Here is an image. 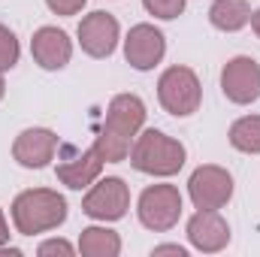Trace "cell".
I'll return each mask as SVG.
<instances>
[{
    "instance_id": "277c9868",
    "label": "cell",
    "mask_w": 260,
    "mask_h": 257,
    "mask_svg": "<svg viewBox=\"0 0 260 257\" xmlns=\"http://www.w3.org/2000/svg\"><path fill=\"white\" fill-rule=\"evenodd\" d=\"M157 100L160 106L176 115V118H188L194 115L203 103V85L197 79V73L191 67H167L157 79Z\"/></svg>"
},
{
    "instance_id": "52a82bcc",
    "label": "cell",
    "mask_w": 260,
    "mask_h": 257,
    "mask_svg": "<svg viewBox=\"0 0 260 257\" xmlns=\"http://www.w3.org/2000/svg\"><path fill=\"white\" fill-rule=\"evenodd\" d=\"M188 197L197 209H224L233 197V176L218 164H203L188 179Z\"/></svg>"
},
{
    "instance_id": "e0dca14e",
    "label": "cell",
    "mask_w": 260,
    "mask_h": 257,
    "mask_svg": "<svg viewBox=\"0 0 260 257\" xmlns=\"http://www.w3.org/2000/svg\"><path fill=\"white\" fill-rule=\"evenodd\" d=\"M230 145L242 154H260V115H242L230 124Z\"/></svg>"
},
{
    "instance_id": "2e32d148",
    "label": "cell",
    "mask_w": 260,
    "mask_h": 257,
    "mask_svg": "<svg viewBox=\"0 0 260 257\" xmlns=\"http://www.w3.org/2000/svg\"><path fill=\"white\" fill-rule=\"evenodd\" d=\"M79 251L85 257H118L121 236L109 227H85L79 236Z\"/></svg>"
},
{
    "instance_id": "4fadbf2b",
    "label": "cell",
    "mask_w": 260,
    "mask_h": 257,
    "mask_svg": "<svg viewBox=\"0 0 260 257\" xmlns=\"http://www.w3.org/2000/svg\"><path fill=\"white\" fill-rule=\"evenodd\" d=\"M188 242L203 254H218L230 245V224L218 209H197L188 221Z\"/></svg>"
},
{
    "instance_id": "7a4b0ae2",
    "label": "cell",
    "mask_w": 260,
    "mask_h": 257,
    "mask_svg": "<svg viewBox=\"0 0 260 257\" xmlns=\"http://www.w3.org/2000/svg\"><path fill=\"white\" fill-rule=\"evenodd\" d=\"M185 160H188L185 145L157 127L139 130L130 145V167L145 176H160V179L176 176L185 167Z\"/></svg>"
},
{
    "instance_id": "ba28073f",
    "label": "cell",
    "mask_w": 260,
    "mask_h": 257,
    "mask_svg": "<svg viewBox=\"0 0 260 257\" xmlns=\"http://www.w3.org/2000/svg\"><path fill=\"white\" fill-rule=\"evenodd\" d=\"M76 37H79V46H82V52H85L88 58L103 61V58H109V55L118 49L121 27H118V18H115V15H109V12H103V9H94V12H88V15L79 21Z\"/></svg>"
},
{
    "instance_id": "d4e9b609",
    "label": "cell",
    "mask_w": 260,
    "mask_h": 257,
    "mask_svg": "<svg viewBox=\"0 0 260 257\" xmlns=\"http://www.w3.org/2000/svg\"><path fill=\"white\" fill-rule=\"evenodd\" d=\"M3 94H6V85H3V73H0V100H3Z\"/></svg>"
},
{
    "instance_id": "8fae6325",
    "label": "cell",
    "mask_w": 260,
    "mask_h": 257,
    "mask_svg": "<svg viewBox=\"0 0 260 257\" xmlns=\"http://www.w3.org/2000/svg\"><path fill=\"white\" fill-rule=\"evenodd\" d=\"M58 133L49 127H27L21 130L12 142V157L18 167L24 170H43L55 160V151H58Z\"/></svg>"
},
{
    "instance_id": "ffe728a7",
    "label": "cell",
    "mask_w": 260,
    "mask_h": 257,
    "mask_svg": "<svg viewBox=\"0 0 260 257\" xmlns=\"http://www.w3.org/2000/svg\"><path fill=\"white\" fill-rule=\"evenodd\" d=\"M88 0H46V6L55 12V15H76L85 9Z\"/></svg>"
},
{
    "instance_id": "ac0fdd59",
    "label": "cell",
    "mask_w": 260,
    "mask_h": 257,
    "mask_svg": "<svg viewBox=\"0 0 260 257\" xmlns=\"http://www.w3.org/2000/svg\"><path fill=\"white\" fill-rule=\"evenodd\" d=\"M18 58H21L18 37H15V34L6 27V24H0V73L12 70V67L18 64Z\"/></svg>"
},
{
    "instance_id": "3957f363",
    "label": "cell",
    "mask_w": 260,
    "mask_h": 257,
    "mask_svg": "<svg viewBox=\"0 0 260 257\" xmlns=\"http://www.w3.org/2000/svg\"><path fill=\"white\" fill-rule=\"evenodd\" d=\"M67 221V200L52 188H27L12 200V224L21 236L58 230Z\"/></svg>"
},
{
    "instance_id": "9c48e42d",
    "label": "cell",
    "mask_w": 260,
    "mask_h": 257,
    "mask_svg": "<svg viewBox=\"0 0 260 257\" xmlns=\"http://www.w3.org/2000/svg\"><path fill=\"white\" fill-rule=\"evenodd\" d=\"M221 91L236 106H248L260 100V64L248 55L230 58L221 70Z\"/></svg>"
},
{
    "instance_id": "7402d4cb",
    "label": "cell",
    "mask_w": 260,
    "mask_h": 257,
    "mask_svg": "<svg viewBox=\"0 0 260 257\" xmlns=\"http://www.w3.org/2000/svg\"><path fill=\"white\" fill-rule=\"evenodd\" d=\"M160 254L188 257V248H185V245H154V248H151V257H160Z\"/></svg>"
},
{
    "instance_id": "9a60e30c",
    "label": "cell",
    "mask_w": 260,
    "mask_h": 257,
    "mask_svg": "<svg viewBox=\"0 0 260 257\" xmlns=\"http://www.w3.org/2000/svg\"><path fill=\"white\" fill-rule=\"evenodd\" d=\"M209 21L215 30L236 34L251 21V3L248 0H215L209 6Z\"/></svg>"
},
{
    "instance_id": "44dd1931",
    "label": "cell",
    "mask_w": 260,
    "mask_h": 257,
    "mask_svg": "<svg viewBox=\"0 0 260 257\" xmlns=\"http://www.w3.org/2000/svg\"><path fill=\"white\" fill-rule=\"evenodd\" d=\"M76 248L67 242V239H49V242H43L40 248H37V254L40 257H49V254H73Z\"/></svg>"
},
{
    "instance_id": "603a6c76",
    "label": "cell",
    "mask_w": 260,
    "mask_h": 257,
    "mask_svg": "<svg viewBox=\"0 0 260 257\" xmlns=\"http://www.w3.org/2000/svg\"><path fill=\"white\" fill-rule=\"evenodd\" d=\"M6 242H9V224H6L3 209H0V245H6Z\"/></svg>"
},
{
    "instance_id": "5b68a950",
    "label": "cell",
    "mask_w": 260,
    "mask_h": 257,
    "mask_svg": "<svg viewBox=\"0 0 260 257\" xmlns=\"http://www.w3.org/2000/svg\"><path fill=\"white\" fill-rule=\"evenodd\" d=\"M182 209H185V200L176 185H148L139 194V203H136L139 224L151 233L173 230L182 218Z\"/></svg>"
},
{
    "instance_id": "d6986e66",
    "label": "cell",
    "mask_w": 260,
    "mask_h": 257,
    "mask_svg": "<svg viewBox=\"0 0 260 257\" xmlns=\"http://www.w3.org/2000/svg\"><path fill=\"white\" fill-rule=\"evenodd\" d=\"M142 6H145L148 15H154L160 21H173V18H179L185 12L188 0H142Z\"/></svg>"
},
{
    "instance_id": "30bf717a",
    "label": "cell",
    "mask_w": 260,
    "mask_h": 257,
    "mask_svg": "<svg viewBox=\"0 0 260 257\" xmlns=\"http://www.w3.org/2000/svg\"><path fill=\"white\" fill-rule=\"evenodd\" d=\"M103 164H106V160L100 157V151H97L94 145H91V148H85V151H79V148L67 145L64 157L58 160L55 173H58L61 185H67L70 191H82V188H91V185L100 179Z\"/></svg>"
},
{
    "instance_id": "6da1fadb",
    "label": "cell",
    "mask_w": 260,
    "mask_h": 257,
    "mask_svg": "<svg viewBox=\"0 0 260 257\" xmlns=\"http://www.w3.org/2000/svg\"><path fill=\"white\" fill-rule=\"evenodd\" d=\"M145 103L136 94H115L106 106V121L94 139V148L106 164H121L130 157V145L145 124Z\"/></svg>"
},
{
    "instance_id": "7c38bea8",
    "label": "cell",
    "mask_w": 260,
    "mask_h": 257,
    "mask_svg": "<svg viewBox=\"0 0 260 257\" xmlns=\"http://www.w3.org/2000/svg\"><path fill=\"white\" fill-rule=\"evenodd\" d=\"M167 55V37L154 27V24H133L124 40V58L133 70L145 73V70H154V67L164 61Z\"/></svg>"
},
{
    "instance_id": "5bb4252c",
    "label": "cell",
    "mask_w": 260,
    "mask_h": 257,
    "mask_svg": "<svg viewBox=\"0 0 260 257\" xmlns=\"http://www.w3.org/2000/svg\"><path fill=\"white\" fill-rule=\"evenodd\" d=\"M30 55L43 70H64L73 58V40L67 37V30L61 27H40L30 40Z\"/></svg>"
},
{
    "instance_id": "cb8c5ba5",
    "label": "cell",
    "mask_w": 260,
    "mask_h": 257,
    "mask_svg": "<svg viewBox=\"0 0 260 257\" xmlns=\"http://www.w3.org/2000/svg\"><path fill=\"white\" fill-rule=\"evenodd\" d=\"M248 24H251V30L257 34V40H260V9H254V12H251V21H248Z\"/></svg>"
},
{
    "instance_id": "8992f818",
    "label": "cell",
    "mask_w": 260,
    "mask_h": 257,
    "mask_svg": "<svg viewBox=\"0 0 260 257\" xmlns=\"http://www.w3.org/2000/svg\"><path fill=\"white\" fill-rule=\"evenodd\" d=\"M130 209V188L124 179L118 176H106V179H97L85 200H82V212L94 221H121Z\"/></svg>"
}]
</instances>
